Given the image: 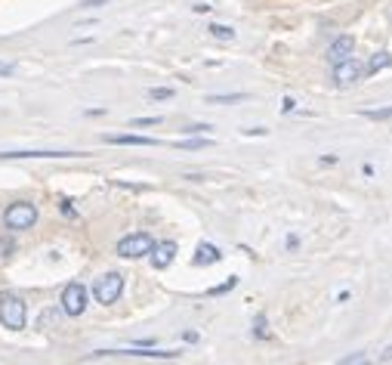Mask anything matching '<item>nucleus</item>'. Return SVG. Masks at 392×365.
<instances>
[{"instance_id": "f257e3e1", "label": "nucleus", "mask_w": 392, "mask_h": 365, "mask_svg": "<svg viewBox=\"0 0 392 365\" xmlns=\"http://www.w3.org/2000/svg\"><path fill=\"white\" fill-rule=\"evenodd\" d=\"M3 223H6V229H31L37 223V208L35 204H28V202H16V204H10V208L3 211Z\"/></svg>"}, {"instance_id": "f03ea898", "label": "nucleus", "mask_w": 392, "mask_h": 365, "mask_svg": "<svg viewBox=\"0 0 392 365\" xmlns=\"http://www.w3.org/2000/svg\"><path fill=\"white\" fill-rule=\"evenodd\" d=\"M0 322H3L6 328H12V331L22 328V325H25V303H22V297L10 294V291L0 294Z\"/></svg>"}, {"instance_id": "7ed1b4c3", "label": "nucleus", "mask_w": 392, "mask_h": 365, "mask_svg": "<svg viewBox=\"0 0 392 365\" xmlns=\"http://www.w3.org/2000/svg\"><path fill=\"white\" fill-rule=\"evenodd\" d=\"M151 248H155V238H151L149 232H133V235L118 242V254L127 257V260H136V257L151 254Z\"/></svg>"}, {"instance_id": "20e7f679", "label": "nucleus", "mask_w": 392, "mask_h": 365, "mask_svg": "<svg viewBox=\"0 0 392 365\" xmlns=\"http://www.w3.org/2000/svg\"><path fill=\"white\" fill-rule=\"evenodd\" d=\"M124 291V276L121 273H105L102 278H96V285H93V297H96L99 303H115L118 297H121Z\"/></svg>"}, {"instance_id": "39448f33", "label": "nucleus", "mask_w": 392, "mask_h": 365, "mask_svg": "<svg viewBox=\"0 0 392 365\" xmlns=\"http://www.w3.org/2000/svg\"><path fill=\"white\" fill-rule=\"evenodd\" d=\"M84 310H87V288L71 282L68 288L62 291V313L65 316H81Z\"/></svg>"}, {"instance_id": "423d86ee", "label": "nucleus", "mask_w": 392, "mask_h": 365, "mask_svg": "<svg viewBox=\"0 0 392 365\" xmlns=\"http://www.w3.org/2000/svg\"><path fill=\"white\" fill-rule=\"evenodd\" d=\"M362 75H364V69H362V62H358L355 56H349V59H343V62L334 65V81H337V87H349V84H355Z\"/></svg>"}, {"instance_id": "0eeeda50", "label": "nucleus", "mask_w": 392, "mask_h": 365, "mask_svg": "<svg viewBox=\"0 0 392 365\" xmlns=\"http://www.w3.org/2000/svg\"><path fill=\"white\" fill-rule=\"evenodd\" d=\"M176 257V242H161L151 248V267L155 269H167Z\"/></svg>"}, {"instance_id": "6e6552de", "label": "nucleus", "mask_w": 392, "mask_h": 365, "mask_svg": "<svg viewBox=\"0 0 392 365\" xmlns=\"http://www.w3.org/2000/svg\"><path fill=\"white\" fill-rule=\"evenodd\" d=\"M352 50H355V41H352L349 35L337 37V41L328 46V59H330V65H337V62H343V59H349V56H352Z\"/></svg>"}, {"instance_id": "1a4fd4ad", "label": "nucleus", "mask_w": 392, "mask_h": 365, "mask_svg": "<svg viewBox=\"0 0 392 365\" xmlns=\"http://www.w3.org/2000/svg\"><path fill=\"white\" fill-rule=\"evenodd\" d=\"M81 152H0V158H77Z\"/></svg>"}, {"instance_id": "9d476101", "label": "nucleus", "mask_w": 392, "mask_h": 365, "mask_svg": "<svg viewBox=\"0 0 392 365\" xmlns=\"http://www.w3.org/2000/svg\"><path fill=\"white\" fill-rule=\"evenodd\" d=\"M219 248H214V244H198V254H195V263L198 267H210V263L219 260Z\"/></svg>"}, {"instance_id": "9b49d317", "label": "nucleus", "mask_w": 392, "mask_h": 365, "mask_svg": "<svg viewBox=\"0 0 392 365\" xmlns=\"http://www.w3.org/2000/svg\"><path fill=\"white\" fill-rule=\"evenodd\" d=\"M105 143H115V145H158L155 139H149V136H130V134H124V136H105Z\"/></svg>"}, {"instance_id": "f8f14e48", "label": "nucleus", "mask_w": 392, "mask_h": 365, "mask_svg": "<svg viewBox=\"0 0 392 365\" xmlns=\"http://www.w3.org/2000/svg\"><path fill=\"white\" fill-rule=\"evenodd\" d=\"M389 65H392V56H389V53H377V56H374V59H371V65H368V71H371V75H377V71H383V69H389Z\"/></svg>"}, {"instance_id": "ddd939ff", "label": "nucleus", "mask_w": 392, "mask_h": 365, "mask_svg": "<svg viewBox=\"0 0 392 365\" xmlns=\"http://www.w3.org/2000/svg\"><path fill=\"white\" fill-rule=\"evenodd\" d=\"M210 35L219 37V41H235V31L225 28V25H210Z\"/></svg>"}, {"instance_id": "4468645a", "label": "nucleus", "mask_w": 392, "mask_h": 365, "mask_svg": "<svg viewBox=\"0 0 392 365\" xmlns=\"http://www.w3.org/2000/svg\"><path fill=\"white\" fill-rule=\"evenodd\" d=\"M364 118H371V121H386L392 118V109H371V112H362Z\"/></svg>"}, {"instance_id": "2eb2a0df", "label": "nucleus", "mask_w": 392, "mask_h": 365, "mask_svg": "<svg viewBox=\"0 0 392 365\" xmlns=\"http://www.w3.org/2000/svg\"><path fill=\"white\" fill-rule=\"evenodd\" d=\"M337 365H371V359L364 353H355V356H349V359H343V362H337Z\"/></svg>"}, {"instance_id": "dca6fc26", "label": "nucleus", "mask_w": 392, "mask_h": 365, "mask_svg": "<svg viewBox=\"0 0 392 365\" xmlns=\"http://www.w3.org/2000/svg\"><path fill=\"white\" fill-rule=\"evenodd\" d=\"M155 124H161V118H136L133 127H155Z\"/></svg>"}, {"instance_id": "f3484780", "label": "nucleus", "mask_w": 392, "mask_h": 365, "mask_svg": "<svg viewBox=\"0 0 392 365\" xmlns=\"http://www.w3.org/2000/svg\"><path fill=\"white\" fill-rule=\"evenodd\" d=\"M183 149H204L207 145V139H189V143H179Z\"/></svg>"}, {"instance_id": "a211bd4d", "label": "nucleus", "mask_w": 392, "mask_h": 365, "mask_svg": "<svg viewBox=\"0 0 392 365\" xmlns=\"http://www.w3.org/2000/svg\"><path fill=\"white\" fill-rule=\"evenodd\" d=\"M170 96H174V90H167V87L151 90V99H170Z\"/></svg>"}, {"instance_id": "6ab92c4d", "label": "nucleus", "mask_w": 392, "mask_h": 365, "mask_svg": "<svg viewBox=\"0 0 392 365\" xmlns=\"http://www.w3.org/2000/svg\"><path fill=\"white\" fill-rule=\"evenodd\" d=\"M235 99H244L241 93L238 96H210V103H235Z\"/></svg>"}, {"instance_id": "aec40b11", "label": "nucleus", "mask_w": 392, "mask_h": 365, "mask_svg": "<svg viewBox=\"0 0 392 365\" xmlns=\"http://www.w3.org/2000/svg\"><path fill=\"white\" fill-rule=\"evenodd\" d=\"M12 71V65H6V62H0V75H10Z\"/></svg>"}, {"instance_id": "412c9836", "label": "nucleus", "mask_w": 392, "mask_h": 365, "mask_svg": "<svg viewBox=\"0 0 392 365\" xmlns=\"http://www.w3.org/2000/svg\"><path fill=\"white\" fill-rule=\"evenodd\" d=\"M383 359H392V347L386 350V353H383Z\"/></svg>"}]
</instances>
